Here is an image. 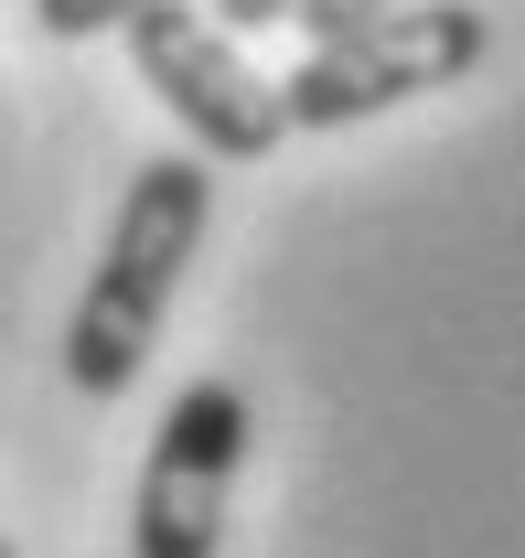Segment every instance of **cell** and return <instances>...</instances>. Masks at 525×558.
<instances>
[{"instance_id": "cell-1", "label": "cell", "mask_w": 525, "mask_h": 558, "mask_svg": "<svg viewBox=\"0 0 525 558\" xmlns=\"http://www.w3.org/2000/svg\"><path fill=\"white\" fill-rule=\"evenodd\" d=\"M204 226H215V172H204L194 150L130 172L119 226H108V258H97V279H86V301H75V323H65L75 398L139 387V365H150L161 323H172V290H183V269H194V247H204Z\"/></svg>"}, {"instance_id": "cell-2", "label": "cell", "mask_w": 525, "mask_h": 558, "mask_svg": "<svg viewBox=\"0 0 525 558\" xmlns=\"http://www.w3.org/2000/svg\"><path fill=\"white\" fill-rule=\"evenodd\" d=\"M483 54H493V22L472 0H407V11L365 22V33L312 44L301 65L279 75V108H290V130H365V119H387L407 97L461 86Z\"/></svg>"}, {"instance_id": "cell-3", "label": "cell", "mask_w": 525, "mask_h": 558, "mask_svg": "<svg viewBox=\"0 0 525 558\" xmlns=\"http://www.w3.org/2000/svg\"><path fill=\"white\" fill-rule=\"evenodd\" d=\"M130 65L139 86L194 130L204 161H268L279 140H290V108H279V75H258L236 54V33L194 11V0H150L130 22Z\"/></svg>"}, {"instance_id": "cell-4", "label": "cell", "mask_w": 525, "mask_h": 558, "mask_svg": "<svg viewBox=\"0 0 525 558\" xmlns=\"http://www.w3.org/2000/svg\"><path fill=\"white\" fill-rule=\"evenodd\" d=\"M236 462H247V398L225 376H194L150 429V462L130 494V558H215Z\"/></svg>"}, {"instance_id": "cell-5", "label": "cell", "mask_w": 525, "mask_h": 558, "mask_svg": "<svg viewBox=\"0 0 525 558\" xmlns=\"http://www.w3.org/2000/svg\"><path fill=\"white\" fill-rule=\"evenodd\" d=\"M150 0H33V22L54 33V44H97V33H130Z\"/></svg>"}, {"instance_id": "cell-6", "label": "cell", "mask_w": 525, "mask_h": 558, "mask_svg": "<svg viewBox=\"0 0 525 558\" xmlns=\"http://www.w3.org/2000/svg\"><path fill=\"white\" fill-rule=\"evenodd\" d=\"M387 11H407V0H301L290 22H301L312 44H332V33H365V22H387Z\"/></svg>"}, {"instance_id": "cell-7", "label": "cell", "mask_w": 525, "mask_h": 558, "mask_svg": "<svg viewBox=\"0 0 525 558\" xmlns=\"http://www.w3.org/2000/svg\"><path fill=\"white\" fill-rule=\"evenodd\" d=\"M290 11H301V0H215L225 33H268V22H290Z\"/></svg>"}, {"instance_id": "cell-8", "label": "cell", "mask_w": 525, "mask_h": 558, "mask_svg": "<svg viewBox=\"0 0 525 558\" xmlns=\"http://www.w3.org/2000/svg\"><path fill=\"white\" fill-rule=\"evenodd\" d=\"M0 558H22V548H11V537H0Z\"/></svg>"}]
</instances>
